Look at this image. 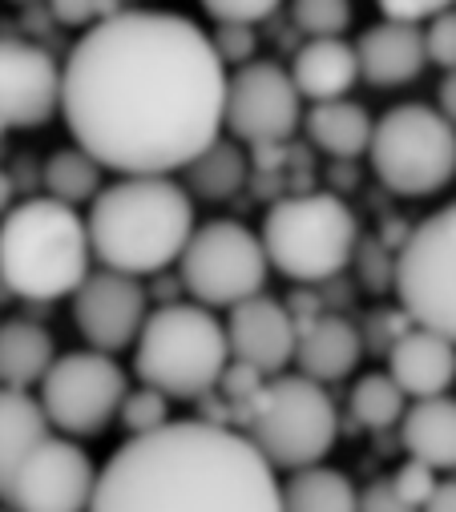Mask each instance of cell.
<instances>
[{"instance_id": "cell-1", "label": "cell", "mask_w": 456, "mask_h": 512, "mask_svg": "<svg viewBox=\"0 0 456 512\" xmlns=\"http://www.w3.org/2000/svg\"><path fill=\"white\" fill-rule=\"evenodd\" d=\"M226 65L182 13L122 9L85 29L61 65L73 146L122 178H170L222 138Z\"/></svg>"}, {"instance_id": "cell-2", "label": "cell", "mask_w": 456, "mask_h": 512, "mask_svg": "<svg viewBox=\"0 0 456 512\" xmlns=\"http://www.w3.org/2000/svg\"><path fill=\"white\" fill-rule=\"evenodd\" d=\"M89 512H279V476L243 432L170 420L97 468Z\"/></svg>"}, {"instance_id": "cell-3", "label": "cell", "mask_w": 456, "mask_h": 512, "mask_svg": "<svg viewBox=\"0 0 456 512\" xmlns=\"http://www.w3.org/2000/svg\"><path fill=\"white\" fill-rule=\"evenodd\" d=\"M85 234L105 271L158 275L182 259L194 234V198L174 178H118L89 202Z\"/></svg>"}, {"instance_id": "cell-4", "label": "cell", "mask_w": 456, "mask_h": 512, "mask_svg": "<svg viewBox=\"0 0 456 512\" xmlns=\"http://www.w3.org/2000/svg\"><path fill=\"white\" fill-rule=\"evenodd\" d=\"M93 263L85 218L53 198H29L0 218V283L17 299H69Z\"/></svg>"}, {"instance_id": "cell-5", "label": "cell", "mask_w": 456, "mask_h": 512, "mask_svg": "<svg viewBox=\"0 0 456 512\" xmlns=\"http://www.w3.org/2000/svg\"><path fill=\"white\" fill-rule=\"evenodd\" d=\"M226 367L231 347L214 311L198 303H170L146 315L134 343V371L142 388H154L166 400H198L218 388Z\"/></svg>"}, {"instance_id": "cell-6", "label": "cell", "mask_w": 456, "mask_h": 512, "mask_svg": "<svg viewBox=\"0 0 456 512\" xmlns=\"http://www.w3.org/2000/svg\"><path fill=\"white\" fill-rule=\"evenodd\" d=\"M259 242L271 271L291 283H327L356 259L360 222L335 194H295L267 210Z\"/></svg>"}, {"instance_id": "cell-7", "label": "cell", "mask_w": 456, "mask_h": 512, "mask_svg": "<svg viewBox=\"0 0 456 512\" xmlns=\"http://www.w3.org/2000/svg\"><path fill=\"white\" fill-rule=\"evenodd\" d=\"M271 468L323 464L339 440V416L327 388L303 375H275L251 396V428L243 432Z\"/></svg>"}, {"instance_id": "cell-8", "label": "cell", "mask_w": 456, "mask_h": 512, "mask_svg": "<svg viewBox=\"0 0 456 512\" xmlns=\"http://www.w3.org/2000/svg\"><path fill=\"white\" fill-rule=\"evenodd\" d=\"M372 170L400 198H428L456 178V130L420 101L388 109L372 121Z\"/></svg>"}, {"instance_id": "cell-9", "label": "cell", "mask_w": 456, "mask_h": 512, "mask_svg": "<svg viewBox=\"0 0 456 512\" xmlns=\"http://www.w3.org/2000/svg\"><path fill=\"white\" fill-rule=\"evenodd\" d=\"M392 283L412 327L436 331L456 347V202L412 226L396 254Z\"/></svg>"}, {"instance_id": "cell-10", "label": "cell", "mask_w": 456, "mask_h": 512, "mask_svg": "<svg viewBox=\"0 0 456 512\" xmlns=\"http://www.w3.org/2000/svg\"><path fill=\"white\" fill-rule=\"evenodd\" d=\"M182 287L198 307H239L255 295H263L271 263L259 234L243 222L214 218L206 226H194L182 259Z\"/></svg>"}, {"instance_id": "cell-11", "label": "cell", "mask_w": 456, "mask_h": 512, "mask_svg": "<svg viewBox=\"0 0 456 512\" xmlns=\"http://www.w3.org/2000/svg\"><path fill=\"white\" fill-rule=\"evenodd\" d=\"M41 412L49 428L65 436H93L118 420V408L130 392L126 371L101 351H69L57 355L45 379L37 383Z\"/></svg>"}, {"instance_id": "cell-12", "label": "cell", "mask_w": 456, "mask_h": 512, "mask_svg": "<svg viewBox=\"0 0 456 512\" xmlns=\"http://www.w3.org/2000/svg\"><path fill=\"white\" fill-rule=\"evenodd\" d=\"M299 125H303V97L283 65L247 61L226 77L222 130H231L235 142L275 146L287 142Z\"/></svg>"}, {"instance_id": "cell-13", "label": "cell", "mask_w": 456, "mask_h": 512, "mask_svg": "<svg viewBox=\"0 0 456 512\" xmlns=\"http://www.w3.org/2000/svg\"><path fill=\"white\" fill-rule=\"evenodd\" d=\"M97 464L69 436H45L17 468L5 504L17 512H89Z\"/></svg>"}, {"instance_id": "cell-14", "label": "cell", "mask_w": 456, "mask_h": 512, "mask_svg": "<svg viewBox=\"0 0 456 512\" xmlns=\"http://www.w3.org/2000/svg\"><path fill=\"white\" fill-rule=\"evenodd\" d=\"M150 315L146 291L138 279L118 275V271H89L85 283L73 291V323L89 351L113 355L138 343L142 323Z\"/></svg>"}, {"instance_id": "cell-15", "label": "cell", "mask_w": 456, "mask_h": 512, "mask_svg": "<svg viewBox=\"0 0 456 512\" xmlns=\"http://www.w3.org/2000/svg\"><path fill=\"white\" fill-rule=\"evenodd\" d=\"M61 113V61L29 41H0V134Z\"/></svg>"}, {"instance_id": "cell-16", "label": "cell", "mask_w": 456, "mask_h": 512, "mask_svg": "<svg viewBox=\"0 0 456 512\" xmlns=\"http://www.w3.org/2000/svg\"><path fill=\"white\" fill-rule=\"evenodd\" d=\"M222 331H226L231 359L255 375H279L295 359L299 323L271 295H255V299L231 307V319L222 323Z\"/></svg>"}, {"instance_id": "cell-17", "label": "cell", "mask_w": 456, "mask_h": 512, "mask_svg": "<svg viewBox=\"0 0 456 512\" xmlns=\"http://www.w3.org/2000/svg\"><path fill=\"white\" fill-rule=\"evenodd\" d=\"M388 375L408 400L448 396L456 379V347L436 331L408 327L388 347Z\"/></svg>"}, {"instance_id": "cell-18", "label": "cell", "mask_w": 456, "mask_h": 512, "mask_svg": "<svg viewBox=\"0 0 456 512\" xmlns=\"http://www.w3.org/2000/svg\"><path fill=\"white\" fill-rule=\"evenodd\" d=\"M364 359V335L356 323L339 319V315H315L307 323H299L295 335V367L303 379L311 383H339L348 379Z\"/></svg>"}, {"instance_id": "cell-19", "label": "cell", "mask_w": 456, "mask_h": 512, "mask_svg": "<svg viewBox=\"0 0 456 512\" xmlns=\"http://www.w3.org/2000/svg\"><path fill=\"white\" fill-rule=\"evenodd\" d=\"M352 49H356L360 77L376 89H400V85L416 81L428 65L420 25H404V21H380V25L364 29L360 45H352Z\"/></svg>"}, {"instance_id": "cell-20", "label": "cell", "mask_w": 456, "mask_h": 512, "mask_svg": "<svg viewBox=\"0 0 456 512\" xmlns=\"http://www.w3.org/2000/svg\"><path fill=\"white\" fill-rule=\"evenodd\" d=\"M299 97L319 105V101H339L348 97L352 85L360 81V65H356V49L344 37H327V41H307L295 53V65L287 69Z\"/></svg>"}, {"instance_id": "cell-21", "label": "cell", "mask_w": 456, "mask_h": 512, "mask_svg": "<svg viewBox=\"0 0 456 512\" xmlns=\"http://www.w3.org/2000/svg\"><path fill=\"white\" fill-rule=\"evenodd\" d=\"M400 440L408 448V460H420L432 472L456 468V400H416L400 420Z\"/></svg>"}, {"instance_id": "cell-22", "label": "cell", "mask_w": 456, "mask_h": 512, "mask_svg": "<svg viewBox=\"0 0 456 512\" xmlns=\"http://www.w3.org/2000/svg\"><path fill=\"white\" fill-rule=\"evenodd\" d=\"M49 436V420L37 404V396L0 388V500L9 496V484L25 456Z\"/></svg>"}, {"instance_id": "cell-23", "label": "cell", "mask_w": 456, "mask_h": 512, "mask_svg": "<svg viewBox=\"0 0 456 512\" xmlns=\"http://www.w3.org/2000/svg\"><path fill=\"white\" fill-rule=\"evenodd\" d=\"M303 130L327 158H360L368 154V142H372V117L364 105L339 97V101L311 105L303 113Z\"/></svg>"}, {"instance_id": "cell-24", "label": "cell", "mask_w": 456, "mask_h": 512, "mask_svg": "<svg viewBox=\"0 0 456 512\" xmlns=\"http://www.w3.org/2000/svg\"><path fill=\"white\" fill-rule=\"evenodd\" d=\"M53 359H57V347L45 327H37L29 319L0 323V388L29 392L33 383L45 379Z\"/></svg>"}, {"instance_id": "cell-25", "label": "cell", "mask_w": 456, "mask_h": 512, "mask_svg": "<svg viewBox=\"0 0 456 512\" xmlns=\"http://www.w3.org/2000/svg\"><path fill=\"white\" fill-rule=\"evenodd\" d=\"M279 512H360V492L339 468L311 464L279 484Z\"/></svg>"}, {"instance_id": "cell-26", "label": "cell", "mask_w": 456, "mask_h": 512, "mask_svg": "<svg viewBox=\"0 0 456 512\" xmlns=\"http://www.w3.org/2000/svg\"><path fill=\"white\" fill-rule=\"evenodd\" d=\"M182 174H186V194L190 198L226 202V198H235L247 186V154L231 138H218Z\"/></svg>"}, {"instance_id": "cell-27", "label": "cell", "mask_w": 456, "mask_h": 512, "mask_svg": "<svg viewBox=\"0 0 456 512\" xmlns=\"http://www.w3.org/2000/svg\"><path fill=\"white\" fill-rule=\"evenodd\" d=\"M101 166L85 154V150H77V146H65V150H57L49 162H45V198H53V202H65V206H81V202H93L97 194H101Z\"/></svg>"}, {"instance_id": "cell-28", "label": "cell", "mask_w": 456, "mask_h": 512, "mask_svg": "<svg viewBox=\"0 0 456 512\" xmlns=\"http://www.w3.org/2000/svg\"><path fill=\"white\" fill-rule=\"evenodd\" d=\"M348 408L356 416V424L380 432V428H392L404 420L408 412V396L392 383L388 371H368L352 383V396H348Z\"/></svg>"}, {"instance_id": "cell-29", "label": "cell", "mask_w": 456, "mask_h": 512, "mask_svg": "<svg viewBox=\"0 0 456 512\" xmlns=\"http://www.w3.org/2000/svg\"><path fill=\"white\" fill-rule=\"evenodd\" d=\"M291 21L311 41L344 37L352 29V0H291Z\"/></svg>"}, {"instance_id": "cell-30", "label": "cell", "mask_w": 456, "mask_h": 512, "mask_svg": "<svg viewBox=\"0 0 456 512\" xmlns=\"http://www.w3.org/2000/svg\"><path fill=\"white\" fill-rule=\"evenodd\" d=\"M118 420L126 424L130 436H146V432H158L170 424V400L154 388H138V392H126L122 408H118Z\"/></svg>"}, {"instance_id": "cell-31", "label": "cell", "mask_w": 456, "mask_h": 512, "mask_svg": "<svg viewBox=\"0 0 456 512\" xmlns=\"http://www.w3.org/2000/svg\"><path fill=\"white\" fill-rule=\"evenodd\" d=\"M420 33H424V57H428V65H440L444 73L456 69V9L436 13L428 21V29H420Z\"/></svg>"}, {"instance_id": "cell-32", "label": "cell", "mask_w": 456, "mask_h": 512, "mask_svg": "<svg viewBox=\"0 0 456 512\" xmlns=\"http://www.w3.org/2000/svg\"><path fill=\"white\" fill-rule=\"evenodd\" d=\"M49 9H53V21L69 29H93L105 17L122 13L118 0H49Z\"/></svg>"}, {"instance_id": "cell-33", "label": "cell", "mask_w": 456, "mask_h": 512, "mask_svg": "<svg viewBox=\"0 0 456 512\" xmlns=\"http://www.w3.org/2000/svg\"><path fill=\"white\" fill-rule=\"evenodd\" d=\"M198 5L218 25H255V21L271 17L283 0H198Z\"/></svg>"}, {"instance_id": "cell-34", "label": "cell", "mask_w": 456, "mask_h": 512, "mask_svg": "<svg viewBox=\"0 0 456 512\" xmlns=\"http://www.w3.org/2000/svg\"><path fill=\"white\" fill-rule=\"evenodd\" d=\"M222 65H247L255 61V29L251 25H218L210 37Z\"/></svg>"}, {"instance_id": "cell-35", "label": "cell", "mask_w": 456, "mask_h": 512, "mask_svg": "<svg viewBox=\"0 0 456 512\" xmlns=\"http://www.w3.org/2000/svg\"><path fill=\"white\" fill-rule=\"evenodd\" d=\"M388 484L396 488V496H400L404 504H412V508L420 512V508H424V500L432 496V488H436L440 480H436V472H432L428 464H420V460H408V464H404V468H400V472H396Z\"/></svg>"}, {"instance_id": "cell-36", "label": "cell", "mask_w": 456, "mask_h": 512, "mask_svg": "<svg viewBox=\"0 0 456 512\" xmlns=\"http://www.w3.org/2000/svg\"><path fill=\"white\" fill-rule=\"evenodd\" d=\"M384 21H404V25H420V21H432L436 13L452 9L456 0H376Z\"/></svg>"}, {"instance_id": "cell-37", "label": "cell", "mask_w": 456, "mask_h": 512, "mask_svg": "<svg viewBox=\"0 0 456 512\" xmlns=\"http://www.w3.org/2000/svg\"><path fill=\"white\" fill-rule=\"evenodd\" d=\"M360 512H416V508L404 504L388 480H376V484H368L360 492Z\"/></svg>"}, {"instance_id": "cell-38", "label": "cell", "mask_w": 456, "mask_h": 512, "mask_svg": "<svg viewBox=\"0 0 456 512\" xmlns=\"http://www.w3.org/2000/svg\"><path fill=\"white\" fill-rule=\"evenodd\" d=\"M420 512H456V480H440Z\"/></svg>"}, {"instance_id": "cell-39", "label": "cell", "mask_w": 456, "mask_h": 512, "mask_svg": "<svg viewBox=\"0 0 456 512\" xmlns=\"http://www.w3.org/2000/svg\"><path fill=\"white\" fill-rule=\"evenodd\" d=\"M436 97H440V109H436V113H440V117L452 125V130H456V69H448V73H444V81H440V93H436Z\"/></svg>"}, {"instance_id": "cell-40", "label": "cell", "mask_w": 456, "mask_h": 512, "mask_svg": "<svg viewBox=\"0 0 456 512\" xmlns=\"http://www.w3.org/2000/svg\"><path fill=\"white\" fill-rule=\"evenodd\" d=\"M9 210H13V178L0 170V218H5Z\"/></svg>"}, {"instance_id": "cell-41", "label": "cell", "mask_w": 456, "mask_h": 512, "mask_svg": "<svg viewBox=\"0 0 456 512\" xmlns=\"http://www.w3.org/2000/svg\"><path fill=\"white\" fill-rule=\"evenodd\" d=\"M13 5H33V0H13Z\"/></svg>"}]
</instances>
